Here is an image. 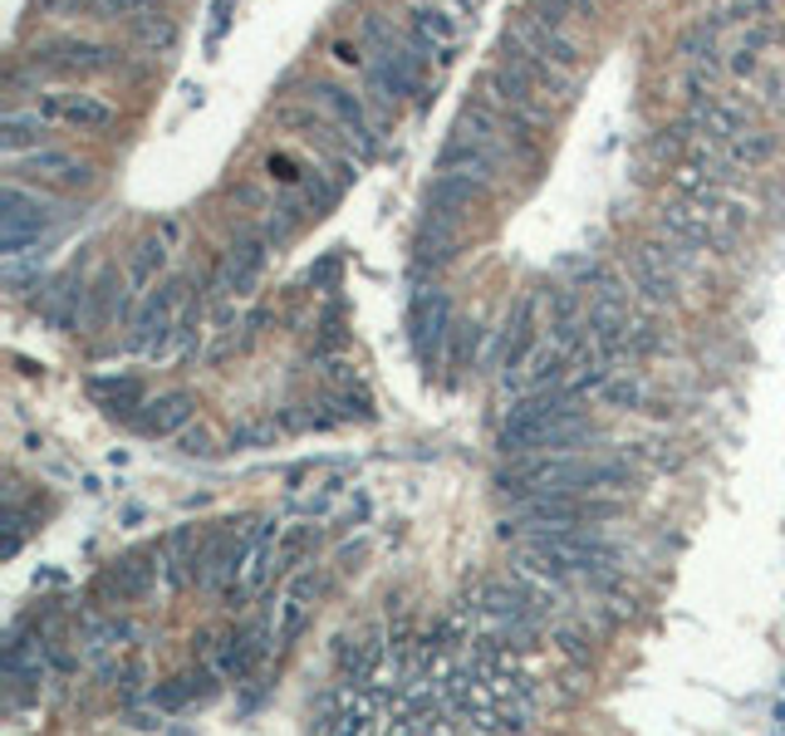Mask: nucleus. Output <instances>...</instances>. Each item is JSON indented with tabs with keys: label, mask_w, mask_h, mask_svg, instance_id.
Instances as JSON below:
<instances>
[{
	"label": "nucleus",
	"mask_w": 785,
	"mask_h": 736,
	"mask_svg": "<svg viewBox=\"0 0 785 736\" xmlns=\"http://www.w3.org/2000/svg\"><path fill=\"white\" fill-rule=\"evenodd\" d=\"M20 64H26L40 84H44V79H50V84H64V79L118 74L128 59H123V50H113V44H93V40H74V34H64V40L30 44V54L20 59Z\"/></svg>",
	"instance_id": "f257e3e1"
},
{
	"label": "nucleus",
	"mask_w": 785,
	"mask_h": 736,
	"mask_svg": "<svg viewBox=\"0 0 785 736\" xmlns=\"http://www.w3.org/2000/svg\"><path fill=\"white\" fill-rule=\"evenodd\" d=\"M653 221H658V236L663 241H677V246H687V251H697V256H732V246H736V231L732 227H722L717 217H707L702 207H693V201H663L658 211H653Z\"/></svg>",
	"instance_id": "f03ea898"
},
{
	"label": "nucleus",
	"mask_w": 785,
	"mask_h": 736,
	"mask_svg": "<svg viewBox=\"0 0 785 736\" xmlns=\"http://www.w3.org/2000/svg\"><path fill=\"white\" fill-rule=\"evenodd\" d=\"M30 109L50 128H79V133H103V128L118 123L113 103L89 89H34Z\"/></svg>",
	"instance_id": "7ed1b4c3"
},
{
	"label": "nucleus",
	"mask_w": 785,
	"mask_h": 736,
	"mask_svg": "<svg viewBox=\"0 0 785 736\" xmlns=\"http://www.w3.org/2000/svg\"><path fill=\"white\" fill-rule=\"evenodd\" d=\"M506 34L516 44H526L535 59H545V64H555L560 74H569V79H579V69H585V44H579V34L545 26L540 16H530V10H520V16L510 20Z\"/></svg>",
	"instance_id": "20e7f679"
},
{
	"label": "nucleus",
	"mask_w": 785,
	"mask_h": 736,
	"mask_svg": "<svg viewBox=\"0 0 785 736\" xmlns=\"http://www.w3.org/2000/svg\"><path fill=\"white\" fill-rule=\"evenodd\" d=\"M34 177L40 187H59V192H74V187H89L93 182V168L85 158H74L69 148H54V142H44V148L26 152V158H10V182H26Z\"/></svg>",
	"instance_id": "39448f33"
},
{
	"label": "nucleus",
	"mask_w": 785,
	"mask_h": 736,
	"mask_svg": "<svg viewBox=\"0 0 785 736\" xmlns=\"http://www.w3.org/2000/svg\"><path fill=\"white\" fill-rule=\"evenodd\" d=\"M496 64H501L506 74H516L526 89H535L545 103H569V99H575V79L560 74L555 64H545V59H535L526 44H516L510 34H501V44H496Z\"/></svg>",
	"instance_id": "423d86ee"
},
{
	"label": "nucleus",
	"mask_w": 785,
	"mask_h": 736,
	"mask_svg": "<svg viewBox=\"0 0 785 736\" xmlns=\"http://www.w3.org/2000/svg\"><path fill=\"white\" fill-rule=\"evenodd\" d=\"M624 276H628V290H634L644 305H673L677 290H683V276H677L668 260H663L658 241L634 246L628 260H624Z\"/></svg>",
	"instance_id": "0eeeda50"
},
{
	"label": "nucleus",
	"mask_w": 785,
	"mask_h": 736,
	"mask_svg": "<svg viewBox=\"0 0 785 736\" xmlns=\"http://www.w3.org/2000/svg\"><path fill=\"white\" fill-rule=\"evenodd\" d=\"M305 99L319 103V109L335 118L349 142H359L364 152L374 148V123H368V103L359 99V93H349V89H339V84H325V79H309V84H305Z\"/></svg>",
	"instance_id": "6e6552de"
},
{
	"label": "nucleus",
	"mask_w": 785,
	"mask_h": 736,
	"mask_svg": "<svg viewBox=\"0 0 785 736\" xmlns=\"http://www.w3.org/2000/svg\"><path fill=\"white\" fill-rule=\"evenodd\" d=\"M486 197H491V187L471 182V177H457V172H437L433 187H427V211H437V217L467 227L471 211H477Z\"/></svg>",
	"instance_id": "1a4fd4ad"
},
{
	"label": "nucleus",
	"mask_w": 785,
	"mask_h": 736,
	"mask_svg": "<svg viewBox=\"0 0 785 736\" xmlns=\"http://www.w3.org/2000/svg\"><path fill=\"white\" fill-rule=\"evenodd\" d=\"M413 44L423 59H451V50L461 44V16H451L447 6H418L413 10Z\"/></svg>",
	"instance_id": "9d476101"
},
{
	"label": "nucleus",
	"mask_w": 785,
	"mask_h": 736,
	"mask_svg": "<svg viewBox=\"0 0 785 736\" xmlns=\"http://www.w3.org/2000/svg\"><path fill=\"white\" fill-rule=\"evenodd\" d=\"M413 344H418V359L423 364H437V354H443V339H447V329H451V319H447V300L443 295H418V305H413Z\"/></svg>",
	"instance_id": "9b49d317"
},
{
	"label": "nucleus",
	"mask_w": 785,
	"mask_h": 736,
	"mask_svg": "<svg viewBox=\"0 0 785 736\" xmlns=\"http://www.w3.org/2000/svg\"><path fill=\"white\" fill-rule=\"evenodd\" d=\"M457 241H461L457 221L437 217V211H423L418 231H413V256H418V266H447L457 256Z\"/></svg>",
	"instance_id": "f8f14e48"
},
{
	"label": "nucleus",
	"mask_w": 785,
	"mask_h": 736,
	"mask_svg": "<svg viewBox=\"0 0 785 736\" xmlns=\"http://www.w3.org/2000/svg\"><path fill=\"white\" fill-rule=\"evenodd\" d=\"M776 148H781L776 133H766V128H742V133L727 138L717 152L732 162L736 172H761L771 158H776Z\"/></svg>",
	"instance_id": "ddd939ff"
},
{
	"label": "nucleus",
	"mask_w": 785,
	"mask_h": 736,
	"mask_svg": "<svg viewBox=\"0 0 785 736\" xmlns=\"http://www.w3.org/2000/svg\"><path fill=\"white\" fill-rule=\"evenodd\" d=\"M172 305H177V290H162V295H152V300H142V310L133 319L138 344H152V339L168 335V329H172Z\"/></svg>",
	"instance_id": "4468645a"
},
{
	"label": "nucleus",
	"mask_w": 785,
	"mask_h": 736,
	"mask_svg": "<svg viewBox=\"0 0 785 736\" xmlns=\"http://www.w3.org/2000/svg\"><path fill=\"white\" fill-rule=\"evenodd\" d=\"M260 260H266V251H260L256 241L236 246V251L226 256V266H221V285H226V290H236V295H246V290H251V280H256V270H260Z\"/></svg>",
	"instance_id": "2eb2a0df"
},
{
	"label": "nucleus",
	"mask_w": 785,
	"mask_h": 736,
	"mask_svg": "<svg viewBox=\"0 0 785 736\" xmlns=\"http://www.w3.org/2000/svg\"><path fill=\"white\" fill-rule=\"evenodd\" d=\"M128 34H133L142 50H172L177 44V26H172L168 10H152V16L128 20Z\"/></svg>",
	"instance_id": "dca6fc26"
},
{
	"label": "nucleus",
	"mask_w": 785,
	"mask_h": 736,
	"mask_svg": "<svg viewBox=\"0 0 785 736\" xmlns=\"http://www.w3.org/2000/svg\"><path fill=\"white\" fill-rule=\"evenodd\" d=\"M187 418H192V408H187L182 398H158V402H142V412H138V422L148 427V432H177Z\"/></svg>",
	"instance_id": "f3484780"
},
{
	"label": "nucleus",
	"mask_w": 785,
	"mask_h": 736,
	"mask_svg": "<svg viewBox=\"0 0 785 736\" xmlns=\"http://www.w3.org/2000/svg\"><path fill=\"white\" fill-rule=\"evenodd\" d=\"M168 266V236H148V241L133 251V260H128V280L133 285H148L158 270Z\"/></svg>",
	"instance_id": "a211bd4d"
},
{
	"label": "nucleus",
	"mask_w": 785,
	"mask_h": 736,
	"mask_svg": "<svg viewBox=\"0 0 785 736\" xmlns=\"http://www.w3.org/2000/svg\"><path fill=\"white\" fill-rule=\"evenodd\" d=\"M594 398L609 402V408H618V412H628V408H638V402H644V384H638V378H628V368H618V374L604 378V388Z\"/></svg>",
	"instance_id": "6ab92c4d"
},
{
	"label": "nucleus",
	"mask_w": 785,
	"mask_h": 736,
	"mask_svg": "<svg viewBox=\"0 0 785 736\" xmlns=\"http://www.w3.org/2000/svg\"><path fill=\"white\" fill-rule=\"evenodd\" d=\"M266 172H270V182H280V187H295V182H305L300 162H295V158H285V152H276V158L266 162Z\"/></svg>",
	"instance_id": "aec40b11"
},
{
	"label": "nucleus",
	"mask_w": 785,
	"mask_h": 736,
	"mask_svg": "<svg viewBox=\"0 0 785 736\" xmlns=\"http://www.w3.org/2000/svg\"><path fill=\"white\" fill-rule=\"evenodd\" d=\"M555 6H560L569 20H579V26H594V20H599V0H555Z\"/></svg>",
	"instance_id": "412c9836"
},
{
	"label": "nucleus",
	"mask_w": 785,
	"mask_h": 736,
	"mask_svg": "<svg viewBox=\"0 0 785 736\" xmlns=\"http://www.w3.org/2000/svg\"><path fill=\"white\" fill-rule=\"evenodd\" d=\"M335 59L344 69H364V44L359 40H335Z\"/></svg>",
	"instance_id": "4be33fe9"
},
{
	"label": "nucleus",
	"mask_w": 785,
	"mask_h": 736,
	"mask_svg": "<svg viewBox=\"0 0 785 736\" xmlns=\"http://www.w3.org/2000/svg\"><path fill=\"white\" fill-rule=\"evenodd\" d=\"M457 6H477V0H457Z\"/></svg>",
	"instance_id": "5701e85b"
}]
</instances>
